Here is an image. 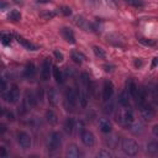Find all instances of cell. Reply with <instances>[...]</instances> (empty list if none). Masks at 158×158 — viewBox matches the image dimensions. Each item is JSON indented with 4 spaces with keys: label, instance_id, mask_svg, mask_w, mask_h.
<instances>
[{
    "label": "cell",
    "instance_id": "obj_13",
    "mask_svg": "<svg viewBox=\"0 0 158 158\" xmlns=\"http://www.w3.org/2000/svg\"><path fill=\"white\" fill-rule=\"evenodd\" d=\"M73 22H74L75 26L80 27V28H85L86 31H89V26H90V23H88V20H85L84 16H81V15H77V16H74Z\"/></svg>",
    "mask_w": 158,
    "mask_h": 158
},
{
    "label": "cell",
    "instance_id": "obj_28",
    "mask_svg": "<svg viewBox=\"0 0 158 158\" xmlns=\"http://www.w3.org/2000/svg\"><path fill=\"white\" fill-rule=\"evenodd\" d=\"M147 152L151 153V154L158 153V143L156 141H152V142L147 143Z\"/></svg>",
    "mask_w": 158,
    "mask_h": 158
},
{
    "label": "cell",
    "instance_id": "obj_8",
    "mask_svg": "<svg viewBox=\"0 0 158 158\" xmlns=\"http://www.w3.org/2000/svg\"><path fill=\"white\" fill-rule=\"evenodd\" d=\"M36 105V99H35V96H33V94L32 93H30V91H26V94H25V99H23V104H22V111H23V114L28 110V109H31V107H33Z\"/></svg>",
    "mask_w": 158,
    "mask_h": 158
},
{
    "label": "cell",
    "instance_id": "obj_19",
    "mask_svg": "<svg viewBox=\"0 0 158 158\" xmlns=\"http://www.w3.org/2000/svg\"><path fill=\"white\" fill-rule=\"evenodd\" d=\"M36 74V68H35V64L32 62H28L25 67V75L27 78H33Z\"/></svg>",
    "mask_w": 158,
    "mask_h": 158
},
{
    "label": "cell",
    "instance_id": "obj_22",
    "mask_svg": "<svg viewBox=\"0 0 158 158\" xmlns=\"http://www.w3.org/2000/svg\"><path fill=\"white\" fill-rule=\"evenodd\" d=\"M46 120L51 123V125H56L58 121V116L53 110H47L46 111Z\"/></svg>",
    "mask_w": 158,
    "mask_h": 158
},
{
    "label": "cell",
    "instance_id": "obj_39",
    "mask_svg": "<svg viewBox=\"0 0 158 158\" xmlns=\"http://www.w3.org/2000/svg\"><path fill=\"white\" fill-rule=\"evenodd\" d=\"M9 7V4L4 0H0V10H4V9H7Z\"/></svg>",
    "mask_w": 158,
    "mask_h": 158
},
{
    "label": "cell",
    "instance_id": "obj_44",
    "mask_svg": "<svg viewBox=\"0 0 158 158\" xmlns=\"http://www.w3.org/2000/svg\"><path fill=\"white\" fill-rule=\"evenodd\" d=\"M104 68H105V72H111V70H112V69H111V68H112L111 65H104Z\"/></svg>",
    "mask_w": 158,
    "mask_h": 158
},
{
    "label": "cell",
    "instance_id": "obj_14",
    "mask_svg": "<svg viewBox=\"0 0 158 158\" xmlns=\"http://www.w3.org/2000/svg\"><path fill=\"white\" fill-rule=\"evenodd\" d=\"M47 98H48V102H49L52 106H57L58 100H59V95H58V91H57L54 88H51V89L48 90Z\"/></svg>",
    "mask_w": 158,
    "mask_h": 158
},
{
    "label": "cell",
    "instance_id": "obj_29",
    "mask_svg": "<svg viewBox=\"0 0 158 158\" xmlns=\"http://www.w3.org/2000/svg\"><path fill=\"white\" fill-rule=\"evenodd\" d=\"M7 19L11 20V21H19L21 19V14L19 10H11L9 14H7Z\"/></svg>",
    "mask_w": 158,
    "mask_h": 158
},
{
    "label": "cell",
    "instance_id": "obj_35",
    "mask_svg": "<svg viewBox=\"0 0 158 158\" xmlns=\"http://www.w3.org/2000/svg\"><path fill=\"white\" fill-rule=\"evenodd\" d=\"M53 54H54V57H56V59H57L58 62H62V60L64 59V56H63V53H60V52H59V51H57V49L53 52Z\"/></svg>",
    "mask_w": 158,
    "mask_h": 158
},
{
    "label": "cell",
    "instance_id": "obj_37",
    "mask_svg": "<svg viewBox=\"0 0 158 158\" xmlns=\"http://www.w3.org/2000/svg\"><path fill=\"white\" fill-rule=\"evenodd\" d=\"M112 110H114V105L112 104H109V105H105L104 106V112L105 114H109L110 115L112 112Z\"/></svg>",
    "mask_w": 158,
    "mask_h": 158
},
{
    "label": "cell",
    "instance_id": "obj_26",
    "mask_svg": "<svg viewBox=\"0 0 158 158\" xmlns=\"http://www.w3.org/2000/svg\"><path fill=\"white\" fill-rule=\"evenodd\" d=\"M118 102H120L122 106H128V105H130L128 94H127L126 91H122V93L118 95Z\"/></svg>",
    "mask_w": 158,
    "mask_h": 158
},
{
    "label": "cell",
    "instance_id": "obj_12",
    "mask_svg": "<svg viewBox=\"0 0 158 158\" xmlns=\"http://www.w3.org/2000/svg\"><path fill=\"white\" fill-rule=\"evenodd\" d=\"M16 40H17V42H19L22 47H25V48L28 49V51H37V49H38V47H37L36 44H33L32 42H30V41L26 40V38H23L22 36H17V35H16Z\"/></svg>",
    "mask_w": 158,
    "mask_h": 158
},
{
    "label": "cell",
    "instance_id": "obj_17",
    "mask_svg": "<svg viewBox=\"0 0 158 158\" xmlns=\"http://www.w3.org/2000/svg\"><path fill=\"white\" fill-rule=\"evenodd\" d=\"M122 118H123V121H125L126 123H128V125L133 123V121H135L133 111L130 110V109H126V110L123 111V114H122Z\"/></svg>",
    "mask_w": 158,
    "mask_h": 158
},
{
    "label": "cell",
    "instance_id": "obj_34",
    "mask_svg": "<svg viewBox=\"0 0 158 158\" xmlns=\"http://www.w3.org/2000/svg\"><path fill=\"white\" fill-rule=\"evenodd\" d=\"M6 89H7V81H6L2 77H0V91L5 93Z\"/></svg>",
    "mask_w": 158,
    "mask_h": 158
},
{
    "label": "cell",
    "instance_id": "obj_1",
    "mask_svg": "<svg viewBox=\"0 0 158 158\" xmlns=\"http://www.w3.org/2000/svg\"><path fill=\"white\" fill-rule=\"evenodd\" d=\"M121 148H122V151H123L125 154H127V156H136L139 147H138V144H137L136 141H133L131 138H123L122 139Z\"/></svg>",
    "mask_w": 158,
    "mask_h": 158
},
{
    "label": "cell",
    "instance_id": "obj_10",
    "mask_svg": "<svg viewBox=\"0 0 158 158\" xmlns=\"http://www.w3.org/2000/svg\"><path fill=\"white\" fill-rule=\"evenodd\" d=\"M141 115H142V118L144 121H151L154 118V109L148 106V105H142V109H141Z\"/></svg>",
    "mask_w": 158,
    "mask_h": 158
},
{
    "label": "cell",
    "instance_id": "obj_11",
    "mask_svg": "<svg viewBox=\"0 0 158 158\" xmlns=\"http://www.w3.org/2000/svg\"><path fill=\"white\" fill-rule=\"evenodd\" d=\"M60 35L63 37V40L68 43H72L74 44L75 43V36H74V32L69 28V27H63L60 28Z\"/></svg>",
    "mask_w": 158,
    "mask_h": 158
},
{
    "label": "cell",
    "instance_id": "obj_45",
    "mask_svg": "<svg viewBox=\"0 0 158 158\" xmlns=\"http://www.w3.org/2000/svg\"><path fill=\"white\" fill-rule=\"evenodd\" d=\"M15 4H17V5H22L23 4V0H12Z\"/></svg>",
    "mask_w": 158,
    "mask_h": 158
},
{
    "label": "cell",
    "instance_id": "obj_9",
    "mask_svg": "<svg viewBox=\"0 0 158 158\" xmlns=\"http://www.w3.org/2000/svg\"><path fill=\"white\" fill-rule=\"evenodd\" d=\"M114 94V85L110 80L104 81V88H102V99L104 101H109Z\"/></svg>",
    "mask_w": 158,
    "mask_h": 158
},
{
    "label": "cell",
    "instance_id": "obj_18",
    "mask_svg": "<svg viewBox=\"0 0 158 158\" xmlns=\"http://www.w3.org/2000/svg\"><path fill=\"white\" fill-rule=\"evenodd\" d=\"M74 128H75L74 120L68 117V118L64 121V131H65V133H67V135H72L73 131H74Z\"/></svg>",
    "mask_w": 158,
    "mask_h": 158
},
{
    "label": "cell",
    "instance_id": "obj_20",
    "mask_svg": "<svg viewBox=\"0 0 158 158\" xmlns=\"http://www.w3.org/2000/svg\"><path fill=\"white\" fill-rule=\"evenodd\" d=\"M70 57H72V60H73L74 63H77V64H81L83 60L85 59V56H84L83 53L78 52V51H73L72 54H70Z\"/></svg>",
    "mask_w": 158,
    "mask_h": 158
},
{
    "label": "cell",
    "instance_id": "obj_24",
    "mask_svg": "<svg viewBox=\"0 0 158 158\" xmlns=\"http://www.w3.org/2000/svg\"><path fill=\"white\" fill-rule=\"evenodd\" d=\"M128 93H130V95H131L133 99H137V96H138V94H139V89H138V86L136 85V83H133V81L130 83V85H128Z\"/></svg>",
    "mask_w": 158,
    "mask_h": 158
},
{
    "label": "cell",
    "instance_id": "obj_47",
    "mask_svg": "<svg viewBox=\"0 0 158 158\" xmlns=\"http://www.w3.org/2000/svg\"><path fill=\"white\" fill-rule=\"evenodd\" d=\"M125 1H126V2H128V4H131V2H132V0H125Z\"/></svg>",
    "mask_w": 158,
    "mask_h": 158
},
{
    "label": "cell",
    "instance_id": "obj_41",
    "mask_svg": "<svg viewBox=\"0 0 158 158\" xmlns=\"http://www.w3.org/2000/svg\"><path fill=\"white\" fill-rule=\"evenodd\" d=\"M153 135L154 136H158V125H154L153 126Z\"/></svg>",
    "mask_w": 158,
    "mask_h": 158
},
{
    "label": "cell",
    "instance_id": "obj_25",
    "mask_svg": "<svg viewBox=\"0 0 158 158\" xmlns=\"http://www.w3.org/2000/svg\"><path fill=\"white\" fill-rule=\"evenodd\" d=\"M0 41H1L2 44L9 46L11 43V41H12V35L6 33V32H0Z\"/></svg>",
    "mask_w": 158,
    "mask_h": 158
},
{
    "label": "cell",
    "instance_id": "obj_7",
    "mask_svg": "<svg viewBox=\"0 0 158 158\" xmlns=\"http://www.w3.org/2000/svg\"><path fill=\"white\" fill-rule=\"evenodd\" d=\"M52 68V63H51V59L49 58H44V60H43V63H42V69H41V77H42V79L46 81V80H48L49 79V77H51V69Z\"/></svg>",
    "mask_w": 158,
    "mask_h": 158
},
{
    "label": "cell",
    "instance_id": "obj_31",
    "mask_svg": "<svg viewBox=\"0 0 158 158\" xmlns=\"http://www.w3.org/2000/svg\"><path fill=\"white\" fill-rule=\"evenodd\" d=\"M138 41H139L142 44H144V46H149V47L156 46V42H154L153 40H149V38H138Z\"/></svg>",
    "mask_w": 158,
    "mask_h": 158
},
{
    "label": "cell",
    "instance_id": "obj_36",
    "mask_svg": "<svg viewBox=\"0 0 158 158\" xmlns=\"http://www.w3.org/2000/svg\"><path fill=\"white\" fill-rule=\"evenodd\" d=\"M131 5L135 6V7H142L144 5V2H143V0H132Z\"/></svg>",
    "mask_w": 158,
    "mask_h": 158
},
{
    "label": "cell",
    "instance_id": "obj_32",
    "mask_svg": "<svg viewBox=\"0 0 158 158\" xmlns=\"http://www.w3.org/2000/svg\"><path fill=\"white\" fill-rule=\"evenodd\" d=\"M54 16H56V12L54 11H46V12H42L41 14V17H43L46 20H49V19H52Z\"/></svg>",
    "mask_w": 158,
    "mask_h": 158
},
{
    "label": "cell",
    "instance_id": "obj_15",
    "mask_svg": "<svg viewBox=\"0 0 158 158\" xmlns=\"http://www.w3.org/2000/svg\"><path fill=\"white\" fill-rule=\"evenodd\" d=\"M99 127H100V131L104 133H110L112 131V123L107 118L99 120Z\"/></svg>",
    "mask_w": 158,
    "mask_h": 158
},
{
    "label": "cell",
    "instance_id": "obj_38",
    "mask_svg": "<svg viewBox=\"0 0 158 158\" xmlns=\"http://www.w3.org/2000/svg\"><path fill=\"white\" fill-rule=\"evenodd\" d=\"M7 156V151L4 146H0V157H6Z\"/></svg>",
    "mask_w": 158,
    "mask_h": 158
},
{
    "label": "cell",
    "instance_id": "obj_46",
    "mask_svg": "<svg viewBox=\"0 0 158 158\" xmlns=\"http://www.w3.org/2000/svg\"><path fill=\"white\" fill-rule=\"evenodd\" d=\"M7 118H9V120H14V115H12L11 112H9V114H7Z\"/></svg>",
    "mask_w": 158,
    "mask_h": 158
},
{
    "label": "cell",
    "instance_id": "obj_2",
    "mask_svg": "<svg viewBox=\"0 0 158 158\" xmlns=\"http://www.w3.org/2000/svg\"><path fill=\"white\" fill-rule=\"evenodd\" d=\"M77 94L72 88H67L64 91V105L67 107V110H73L77 106Z\"/></svg>",
    "mask_w": 158,
    "mask_h": 158
},
{
    "label": "cell",
    "instance_id": "obj_4",
    "mask_svg": "<svg viewBox=\"0 0 158 158\" xmlns=\"http://www.w3.org/2000/svg\"><path fill=\"white\" fill-rule=\"evenodd\" d=\"M62 146V136L59 132H53L49 137V144H48V149L49 151H57Z\"/></svg>",
    "mask_w": 158,
    "mask_h": 158
},
{
    "label": "cell",
    "instance_id": "obj_23",
    "mask_svg": "<svg viewBox=\"0 0 158 158\" xmlns=\"http://www.w3.org/2000/svg\"><path fill=\"white\" fill-rule=\"evenodd\" d=\"M52 73H53V77H54V80L57 83H63V74L60 72V69L57 67V65H53L52 67Z\"/></svg>",
    "mask_w": 158,
    "mask_h": 158
},
{
    "label": "cell",
    "instance_id": "obj_21",
    "mask_svg": "<svg viewBox=\"0 0 158 158\" xmlns=\"http://www.w3.org/2000/svg\"><path fill=\"white\" fill-rule=\"evenodd\" d=\"M78 100H79V104L81 107H85L86 104H88V93L85 89H81L79 90V96H78Z\"/></svg>",
    "mask_w": 158,
    "mask_h": 158
},
{
    "label": "cell",
    "instance_id": "obj_30",
    "mask_svg": "<svg viewBox=\"0 0 158 158\" xmlns=\"http://www.w3.org/2000/svg\"><path fill=\"white\" fill-rule=\"evenodd\" d=\"M58 10H59V14L63 15V16H70L72 15V9L68 7V6H62Z\"/></svg>",
    "mask_w": 158,
    "mask_h": 158
},
{
    "label": "cell",
    "instance_id": "obj_33",
    "mask_svg": "<svg viewBox=\"0 0 158 158\" xmlns=\"http://www.w3.org/2000/svg\"><path fill=\"white\" fill-rule=\"evenodd\" d=\"M112 154L107 151V149H101L99 153H98V157H100V158H110Z\"/></svg>",
    "mask_w": 158,
    "mask_h": 158
},
{
    "label": "cell",
    "instance_id": "obj_48",
    "mask_svg": "<svg viewBox=\"0 0 158 158\" xmlns=\"http://www.w3.org/2000/svg\"><path fill=\"white\" fill-rule=\"evenodd\" d=\"M106 1H111V0H106Z\"/></svg>",
    "mask_w": 158,
    "mask_h": 158
},
{
    "label": "cell",
    "instance_id": "obj_6",
    "mask_svg": "<svg viewBox=\"0 0 158 158\" xmlns=\"http://www.w3.org/2000/svg\"><path fill=\"white\" fill-rule=\"evenodd\" d=\"M80 138H81V142L84 143V146H86V147H93L95 143L94 135L88 130H83L80 132Z\"/></svg>",
    "mask_w": 158,
    "mask_h": 158
},
{
    "label": "cell",
    "instance_id": "obj_40",
    "mask_svg": "<svg viewBox=\"0 0 158 158\" xmlns=\"http://www.w3.org/2000/svg\"><path fill=\"white\" fill-rule=\"evenodd\" d=\"M142 64H143L142 59H136V60H135V67H136V68H139Z\"/></svg>",
    "mask_w": 158,
    "mask_h": 158
},
{
    "label": "cell",
    "instance_id": "obj_27",
    "mask_svg": "<svg viewBox=\"0 0 158 158\" xmlns=\"http://www.w3.org/2000/svg\"><path fill=\"white\" fill-rule=\"evenodd\" d=\"M93 52H94V54H95L98 58H101V59L106 58V52H105L101 47H99V46H94V47H93Z\"/></svg>",
    "mask_w": 158,
    "mask_h": 158
},
{
    "label": "cell",
    "instance_id": "obj_42",
    "mask_svg": "<svg viewBox=\"0 0 158 158\" xmlns=\"http://www.w3.org/2000/svg\"><path fill=\"white\" fill-rule=\"evenodd\" d=\"M52 0H36V2H38V4H48Z\"/></svg>",
    "mask_w": 158,
    "mask_h": 158
},
{
    "label": "cell",
    "instance_id": "obj_3",
    "mask_svg": "<svg viewBox=\"0 0 158 158\" xmlns=\"http://www.w3.org/2000/svg\"><path fill=\"white\" fill-rule=\"evenodd\" d=\"M17 142L20 144V147L22 149H27L31 147L32 144V139H31V136L27 133V132H23V131H20L17 133Z\"/></svg>",
    "mask_w": 158,
    "mask_h": 158
},
{
    "label": "cell",
    "instance_id": "obj_5",
    "mask_svg": "<svg viewBox=\"0 0 158 158\" xmlns=\"http://www.w3.org/2000/svg\"><path fill=\"white\" fill-rule=\"evenodd\" d=\"M19 99H20V90H19V86L14 84L11 86V89L9 90V93L5 94V100L9 101V102L15 104V102L19 101Z\"/></svg>",
    "mask_w": 158,
    "mask_h": 158
},
{
    "label": "cell",
    "instance_id": "obj_43",
    "mask_svg": "<svg viewBox=\"0 0 158 158\" xmlns=\"http://www.w3.org/2000/svg\"><path fill=\"white\" fill-rule=\"evenodd\" d=\"M157 62H158V58L154 57V58H153V63H152V68H154V67L157 65Z\"/></svg>",
    "mask_w": 158,
    "mask_h": 158
},
{
    "label": "cell",
    "instance_id": "obj_16",
    "mask_svg": "<svg viewBox=\"0 0 158 158\" xmlns=\"http://www.w3.org/2000/svg\"><path fill=\"white\" fill-rule=\"evenodd\" d=\"M65 154L69 158H78V157H80V151H79L77 144H69L68 148H67Z\"/></svg>",
    "mask_w": 158,
    "mask_h": 158
}]
</instances>
